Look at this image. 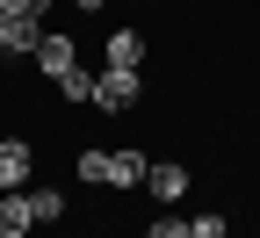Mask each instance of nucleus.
<instances>
[{"instance_id":"1","label":"nucleus","mask_w":260,"mask_h":238,"mask_svg":"<svg viewBox=\"0 0 260 238\" xmlns=\"http://www.w3.org/2000/svg\"><path fill=\"white\" fill-rule=\"evenodd\" d=\"M138 73H123V65H102L94 73V109H109V116H123V109H138Z\"/></svg>"},{"instance_id":"2","label":"nucleus","mask_w":260,"mask_h":238,"mask_svg":"<svg viewBox=\"0 0 260 238\" xmlns=\"http://www.w3.org/2000/svg\"><path fill=\"white\" fill-rule=\"evenodd\" d=\"M29 224H37L29 188H0V238H29Z\"/></svg>"},{"instance_id":"3","label":"nucleus","mask_w":260,"mask_h":238,"mask_svg":"<svg viewBox=\"0 0 260 238\" xmlns=\"http://www.w3.org/2000/svg\"><path fill=\"white\" fill-rule=\"evenodd\" d=\"M29 174H37V152L22 138H0V188H29Z\"/></svg>"},{"instance_id":"4","label":"nucleus","mask_w":260,"mask_h":238,"mask_svg":"<svg viewBox=\"0 0 260 238\" xmlns=\"http://www.w3.org/2000/svg\"><path fill=\"white\" fill-rule=\"evenodd\" d=\"M37 65H44L51 80L80 73V51H73V37H58V29H44V44H37Z\"/></svg>"},{"instance_id":"5","label":"nucleus","mask_w":260,"mask_h":238,"mask_svg":"<svg viewBox=\"0 0 260 238\" xmlns=\"http://www.w3.org/2000/svg\"><path fill=\"white\" fill-rule=\"evenodd\" d=\"M37 44H44V22H15V15H0V51H8V58H29Z\"/></svg>"},{"instance_id":"6","label":"nucleus","mask_w":260,"mask_h":238,"mask_svg":"<svg viewBox=\"0 0 260 238\" xmlns=\"http://www.w3.org/2000/svg\"><path fill=\"white\" fill-rule=\"evenodd\" d=\"M145 188H152L159 202H181V195H188V166H174V159H152V174H145Z\"/></svg>"},{"instance_id":"7","label":"nucleus","mask_w":260,"mask_h":238,"mask_svg":"<svg viewBox=\"0 0 260 238\" xmlns=\"http://www.w3.org/2000/svg\"><path fill=\"white\" fill-rule=\"evenodd\" d=\"M145 174H152L145 152H109V188H145Z\"/></svg>"},{"instance_id":"8","label":"nucleus","mask_w":260,"mask_h":238,"mask_svg":"<svg viewBox=\"0 0 260 238\" xmlns=\"http://www.w3.org/2000/svg\"><path fill=\"white\" fill-rule=\"evenodd\" d=\"M138 58H145V37H138V29H116V37H109V65L138 73Z\"/></svg>"},{"instance_id":"9","label":"nucleus","mask_w":260,"mask_h":238,"mask_svg":"<svg viewBox=\"0 0 260 238\" xmlns=\"http://www.w3.org/2000/svg\"><path fill=\"white\" fill-rule=\"evenodd\" d=\"M73 174H80V181H109V152H102V145H87V152L73 159Z\"/></svg>"},{"instance_id":"10","label":"nucleus","mask_w":260,"mask_h":238,"mask_svg":"<svg viewBox=\"0 0 260 238\" xmlns=\"http://www.w3.org/2000/svg\"><path fill=\"white\" fill-rule=\"evenodd\" d=\"M29 202H37V224H51V217H65V195H58V188H29Z\"/></svg>"},{"instance_id":"11","label":"nucleus","mask_w":260,"mask_h":238,"mask_svg":"<svg viewBox=\"0 0 260 238\" xmlns=\"http://www.w3.org/2000/svg\"><path fill=\"white\" fill-rule=\"evenodd\" d=\"M58 94H65V101H94V73H87V65H80V73H65Z\"/></svg>"},{"instance_id":"12","label":"nucleus","mask_w":260,"mask_h":238,"mask_svg":"<svg viewBox=\"0 0 260 238\" xmlns=\"http://www.w3.org/2000/svg\"><path fill=\"white\" fill-rule=\"evenodd\" d=\"M0 15H15V22H44L51 0H0Z\"/></svg>"},{"instance_id":"13","label":"nucleus","mask_w":260,"mask_h":238,"mask_svg":"<svg viewBox=\"0 0 260 238\" xmlns=\"http://www.w3.org/2000/svg\"><path fill=\"white\" fill-rule=\"evenodd\" d=\"M224 231H232V224H224L217 210H210V217H195V224H188V238H224Z\"/></svg>"},{"instance_id":"14","label":"nucleus","mask_w":260,"mask_h":238,"mask_svg":"<svg viewBox=\"0 0 260 238\" xmlns=\"http://www.w3.org/2000/svg\"><path fill=\"white\" fill-rule=\"evenodd\" d=\"M145 238H188V224L181 217H159V224H145Z\"/></svg>"}]
</instances>
